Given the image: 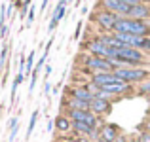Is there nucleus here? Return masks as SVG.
Instances as JSON below:
<instances>
[{
	"mask_svg": "<svg viewBox=\"0 0 150 142\" xmlns=\"http://www.w3.org/2000/svg\"><path fill=\"white\" fill-rule=\"evenodd\" d=\"M50 91H51V84H50L48 80H46V84H44V93H46V95H50Z\"/></svg>",
	"mask_w": 150,
	"mask_h": 142,
	"instance_id": "nucleus-24",
	"label": "nucleus"
},
{
	"mask_svg": "<svg viewBox=\"0 0 150 142\" xmlns=\"http://www.w3.org/2000/svg\"><path fill=\"white\" fill-rule=\"evenodd\" d=\"M103 91L108 93L110 98H116V97H120V95H125V93L131 91V85L124 84V82H116V84H110V85H106V87H103Z\"/></svg>",
	"mask_w": 150,
	"mask_h": 142,
	"instance_id": "nucleus-13",
	"label": "nucleus"
},
{
	"mask_svg": "<svg viewBox=\"0 0 150 142\" xmlns=\"http://www.w3.org/2000/svg\"><path fill=\"white\" fill-rule=\"evenodd\" d=\"M114 32L135 34V36H148L150 38V21H137L129 17H120L114 27Z\"/></svg>",
	"mask_w": 150,
	"mask_h": 142,
	"instance_id": "nucleus-1",
	"label": "nucleus"
},
{
	"mask_svg": "<svg viewBox=\"0 0 150 142\" xmlns=\"http://www.w3.org/2000/svg\"><path fill=\"white\" fill-rule=\"evenodd\" d=\"M38 117H40V110H34L30 120H29V127H27V135H25L27 138H30V135H33L34 127H36V123H38Z\"/></svg>",
	"mask_w": 150,
	"mask_h": 142,
	"instance_id": "nucleus-15",
	"label": "nucleus"
},
{
	"mask_svg": "<svg viewBox=\"0 0 150 142\" xmlns=\"http://www.w3.org/2000/svg\"><path fill=\"white\" fill-rule=\"evenodd\" d=\"M101 6H103V10H108L112 13L120 15V17H127L129 10H131V6L122 2V0H101Z\"/></svg>",
	"mask_w": 150,
	"mask_h": 142,
	"instance_id": "nucleus-7",
	"label": "nucleus"
},
{
	"mask_svg": "<svg viewBox=\"0 0 150 142\" xmlns=\"http://www.w3.org/2000/svg\"><path fill=\"white\" fill-rule=\"evenodd\" d=\"M139 138L143 140V142H150V133H148V131H143V133L139 135Z\"/></svg>",
	"mask_w": 150,
	"mask_h": 142,
	"instance_id": "nucleus-21",
	"label": "nucleus"
},
{
	"mask_svg": "<svg viewBox=\"0 0 150 142\" xmlns=\"http://www.w3.org/2000/svg\"><path fill=\"white\" fill-rule=\"evenodd\" d=\"M34 59H36V51H30L29 55H27V65H25V74L27 72H33V66H34Z\"/></svg>",
	"mask_w": 150,
	"mask_h": 142,
	"instance_id": "nucleus-17",
	"label": "nucleus"
},
{
	"mask_svg": "<svg viewBox=\"0 0 150 142\" xmlns=\"http://www.w3.org/2000/svg\"><path fill=\"white\" fill-rule=\"evenodd\" d=\"M65 13H67V0H59L57 6H55L53 15H51V21H50V25H48V32H53V30L57 29L59 21L65 17Z\"/></svg>",
	"mask_w": 150,
	"mask_h": 142,
	"instance_id": "nucleus-11",
	"label": "nucleus"
},
{
	"mask_svg": "<svg viewBox=\"0 0 150 142\" xmlns=\"http://www.w3.org/2000/svg\"><path fill=\"white\" fill-rule=\"evenodd\" d=\"M139 93H141V95H146V97H150V80H148V82H143V84L139 85Z\"/></svg>",
	"mask_w": 150,
	"mask_h": 142,
	"instance_id": "nucleus-19",
	"label": "nucleus"
},
{
	"mask_svg": "<svg viewBox=\"0 0 150 142\" xmlns=\"http://www.w3.org/2000/svg\"><path fill=\"white\" fill-rule=\"evenodd\" d=\"M84 66L91 74H95V72H112L114 70L112 61L103 59V57H93V55H86L84 57Z\"/></svg>",
	"mask_w": 150,
	"mask_h": 142,
	"instance_id": "nucleus-4",
	"label": "nucleus"
},
{
	"mask_svg": "<svg viewBox=\"0 0 150 142\" xmlns=\"http://www.w3.org/2000/svg\"><path fill=\"white\" fill-rule=\"evenodd\" d=\"M116 142H127V138H125V136H122V135H120V136H118V140H116Z\"/></svg>",
	"mask_w": 150,
	"mask_h": 142,
	"instance_id": "nucleus-29",
	"label": "nucleus"
},
{
	"mask_svg": "<svg viewBox=\"0 0 150 142\" xmlns=\"http://www.w3.org/2000/svg\"><path fill=\"white\" fill-rule=\"evenodd\" d=\"M118 19H120V15L112 13L108 10H101L97 13H91V21H95L99 25V29L105 30V32H114V27H116Z\"/></svg>",
	"mask_w": 150,
	"mask_h": 142,
	"instance_id": "nucleus-3",
	"label": "nucleus"
},
{
	"mask_svg": "<svg viewBox=\"0 0 150 142\" xmlns=\"http://www.w3.org/2000/svg\"><path fill=\"white\" fill-rule=\"evenodd\" d=\"M53 127L61 136H69L70 133H72V121H70V117L67 116V114H61V116L55 117Z\"/></svg>",
	"mask_w": 150,
	"mask_h": 142,
	"instance_id": "nucleus-10",
	"label": "nucleus"
},
{
	"mask_svg": "<svg viewBox=\"0 0 150 142\" xmlns=\"http://www.w3.org/2000/svg\"><path fill=\"white\" fill-rule=\"evenodd\" d=\"M76 138V142H93L91 138H88V136H74Z\"/></svg>",
	"mask_w": 150,
	"mask_h": 142,
	"instance_id": "nucleus-23",
	"label": "nucleus"
},
{
	"mask_svg": "<svg viewBox=\"0 0 150 142\" xmlns=\"http://www.w3.org/2000/svg\"><path fill=\"white\" fill-rule=\"evenodd\" d=\"M50 74H51V65H48V66H46V70H44V76H46V80L50 78Z\"/></svg>",
	"mask_w": 150,
	"mask_h": 142,
	"instance_id": "nucleus-26",
	"label": "nucleus"
},
{
	"mask_svg": "<svg viewBox=\"0 0 150 142\" xmlns=\"http://www.w3.org/2000/svg\"><path fill=\"white\" fill-rule=\"evenodd\" d=\"M65 108L67 110H89V102L80 101V98H74V97H69L65 101Z\"/></svg>",
	"mask_w": 150,
	"mask_h": 142,
	"instance_id": "nucleus-14",
	"label": "nucleus"
},
{
	"mask_svg": "<svg viewBox=\"0 0 150 142\" xmlns=\"http://www.w3.org/2000/svg\"><path fill=\"white\" fill-rule=\"evenodd\" d=\"M80 34H82V23H78L76 30H74V40H78V38H80Z\"/></svg>",
	"mask_w": 150,
	"mask_h": 142,
	"instance_id": "nucleus-22",
	"label": "nucleus"
},
{
	"mask_svg": "<svg viewBox=\"0 0 150 142\" xmlns=\"http://www.w3.org/2000/svg\"><path fill=\"white\" fill-rule=\"evenodd\" d=\"M129 19H137V21H150V6L148 4H137V6H131L129 10Z\"/></svg>",
	"mask_w": 150,
	"mask_h": 142,
	"instance_id": "nucleus-12",
	"label": "nucleus"
},
{
	"mask_svg": "<svg viewBox=\"0 0 150 142\" xmlns=\"http://www.w3.org/2000/svg\"><path fill=\"white\" fill-rule=\"evenodd\" d=\"M122 2L129 4V6H137V4H141V0H122Z\"/></svg>",
	"mask_w": 150,
	"mask_h": 142,
	"instance_id": "nucleus-25",
	"label": "nucleus"
},
{
	"mask_svg": "<svg viewBox=\"0 0 150 142\" xmlns=\"http://www.w3.org/2000/svg\"><path fill=\"white\" fill-rule=\"evenodd\" d=\"M8 53H10V47H8V44H2V47H0V68H4V65H6Z\"/></svg>",
	"mask_w": 150,
	"mask_h": 142,
	"instance_id": "nucleus-18",
	"label": "nucleus"
},
{
	"mask_svg": "<svg viewBox=\"0 0 150 142\" xmlns=\"http://www.w3.org/2000/svg\"><path fill=\"white\" fill-rule=\"evenodd\" d=\"M110 110H112V102H110V101H105V98L95 97L91 102H89V112H93L97 117H99V116H105V114H110Z\"/></svg>",
	"mask_w": 150,
	"mask_h": 142,
	"instance_id": "nucleus-9",
	"label": "nucleus"
},
{
	"mask_svg": "<svg viewBox=\"0 0 150 142\" xmlns=\"http://www.w3.org/2000/svg\"><path fill=\"white\" fill-rule=\"evenodd\" d=\"M116 82H120V80L114 76V72H95V74H91V78H89V84H91L95 89H103V87H106V85H110V84H116Z\"/></svg>",
	"mask_w": 150,
	"mask_h": 142,
	"instance_id": "nucleus-8",
	"label": "nucleus"
},
{
	"mask_svg": "<svg viewBox=\"0 0 150 142\" xmlns=\"http://www.w3.org/2000/svg\"><path fill=\"white\" fill-rule=\"evenodd\" d=\"M114 76L124 84H143L144 80L150 76V72L143 66H122V68H114L112 70Z\"/></svg>",
	"mask_w": 150,
	"mask_h": 142,
	"instance_id": "nucleus-2",
	"label": "nucleus"
},
{
	"mask_svg": "<svg viewBox=\"0 0 150 142\" xmlns=\"http://www.w3.org/2000/svg\"><path fill=\"white\" fill-rule=\"evenodd\" d=\"M95 91L97 89L93 87L91 84L88 85H74V87L69 89V97H74V98H80V101H86V102H91L95 98Z\"/></svg>",
	"mask_w": 150,
	"mask_h": 142,
	"instance_id": "nucleus-6",
	"label": "nucleus"
},
{
	"mask_svg": "<svg viewBox=\"0 0 150 142\" xmlns=\"http://www.w3.org/2000/svg\"><path fill=\"white\" fill-rule=\"evenodd\" d=\"M141 2H143V4H148V6H150V0H141Z\"/></svg>",
	"mask_w": 150,
	"mask_h": 142,
	"instance_id": "nucleus-30",
	"label": "nucleus"
},
{
	"mask_svg": "<svg viewBox=\"0 0 150 142\" xmlns=\"http://www.w3.org/2000/svg\"><path fill=\"white\" fill-rule=\"evenodd\" d=\"M67 2H70V0H67Z\"/></svg>",
	"mask_w": 150,
	"mask_h": 142,
	"instance_id": "nucleus-31",
	"label": "nucleus"
},
{
	"mask_svg": "<svg viewBox=\"0 0 150 142\" xmlns=\"http://www.w3.org/2000/svg\"><path fill=\"white\" fill-rule=\"evenodd\" d=\"M48 2H50V0H42V6H40V11H44V10H46V6H48Z\"/></svg>",
	"mask_w": 150,
	"mask_h": 142,
	"instance_id": "nucleus-28",
	"label": "nucleus"
},
{
	"mask_svg": "<svg viewBox=\"0 0 150 142\" xmlns=\"http://www.w3.org/2000/svg\"><path fill=\"white\" fill-rule=\"evenodd\" d=\"M144 131H148V133H150V117H148L146 121H144Z\"/></svg>",
	"mask_w": 150,
	"mask_h": 142,
	"instance_id": "nucleus-27",
	"label": "nucleus"
},
{
	"mask_svg": "<svg viewBox=\"0 0 150 142\" xmlns=\"http://www.w3.org/2000/svg\"><path fill=\"white\" fill-rule=\"evenodd\" d=\"M23 80H25V74H23V72H17V76L13 78V84H11V101L15 98V91H17V87L23 84Z\"/></svg>",
	"mask_w": 150,
	"mask_h": 142,
	"instance_id": "nucleus-16",
	"label": "nucleus"
},
{
	"mask_svg": "<svg viewBox=\"0 0 150 142\" xmlns=\"http://www.w3.org/2000/svg\"><path fill=\"white\" fill-rule=\"evenodd\" d=\"M34 15H36V11H34V6H33V8H29V19H27V23H29V25H33Z\"/></svg>",
	"mask_w": 150,
	"mask_h": 142,
	"instance_id": "nucleus-20",
	"label": "nucleus"
},
{
	"mask_svg": "<svg viewBox=\"0 0 150 142\" xmlns=\"http://www.w3.org/2000/svg\"><path fill=\"white\" fill-rule=\"evenodd\" d=\"M97 131H99V135H97L95 142H116L120 136V129L114 123H103Z\"/></svg>",
	"mask_w": 150,
	"mask_h": 142,
	"instance_id": "nucleus-5",
	"label": "nucleus"
}]
</instances>
